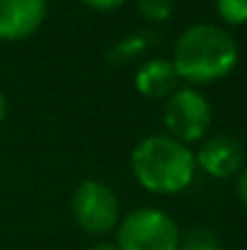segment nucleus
Returning <instances> with one entry per match:
<instances>
[{"instance_id":"nucleus-1","label":"nucleus","mask_w":247,"mask_h":250,"mask_svg":"<svg viewBox=\"0 0 247 250\" xmlns=\"http://www.w3.org/2000/svg\"><path fill=\"white\" fill-rule=\"evenodd\" d=\"M238 63V44L230 32L216 24H191L174 44L172 66L177 78L189 83H213L226 78Z\"/></svg>"},{"instance_id":"nucleus-2","label":"nucleus","mask_w":247,"mask_h":250,"mask_svg":"<svg viewBox=\"0 0 247 250\" xmlns=\"http://www.w3.org/2000/svg\"><path fill=\"white\" fill-rule=\"evenodd\" d=\"M131 170L141 187L155 194H174L191 185L196 158L172 136H148L131 151Z\"/></svg>"},{"instance_id":"nucleus-3","label":"nucleus","mask_w":247,"mask_h":250,"mask_svg":"<svg viewBox=\"0 0 247 250\" xmlns=\"http://www.w3.org/2000/svg\"><path fill=\"white\" fill-rule=\"evenodd\" d=\"M179 229L163 209L143 207L126 214L116 226L119 250H177Z\"/></svg>"},{"instance_id":"nucleus-4","label":"nucleus","mask_w":247,"mask_h":250,"mask_svg":"<svg viewBox=\"0 0 247 250\" xmlns=\"http://www.w3.org/2000/svg\"><path fill=\"white\" fill-rule=\"evenodd\" d=\"M71 211L82 231L102 236L119 226V199L112 187L99 180H85L73 192Z\"/></svg>"},{"instance_id":"nucleus-5","label":"nucleus","mask_w":247,"mask_h":250,"mask_svg":"<svg viewBox=\"0 0 247 250\" xmlns=\"http://www.w3.org/2000/svg\"><path fill=\"white\" fill-rule=\"evenodd\" d=\"M211 124V104L209 100L194 90V87H182L174 90L167 102H165V126L172 139L179 144L199 141Z\"/></svg>"},{"instance_id":"nucleus-6","label":"nucleus","mask_w":247,"mask_h":250,"mask_svg":"<svg viewBox=\"0 0 247 250\" xmlns=\"http://www.w3.org/2000/svg\"><path fill=\"white\" fill-rule=\"evenodd\" d=\"M46 17V0H0V39L32 37Z\"/></svg>"},{"instance_id":"nucleus-7","label":"nucleus","mask_w":247,"mask_h":250,"mask_svg":"<svg viewBox=\"0 0 247 250\" xmlns=\"http://www.w3.org/2000/svg\"><path fill=\"white\" fill-rule=\"evenodd\" d=\"M194 158H196V166H201L209 175H213V177H230V175H235L243 167L245 151H243V146L233 136H223L221 134V136L209 139L199 148V153Z\"/></svg>"},{"instance_id":"nucleus-8","label":"nucleus","mask_w":247,"mask_h":250,"mask_svg":"<svg viewBox=\"0 0 247 250\" xmlns=\"http://www.w3.org/2000/svg\"><path fill=\"white\" fill-rule=\"evenodd\" d=\"M133 85H136V90L143 97H151V100H160V97L172 95L174 87H177V73H174L172 61H167V59H151V61H146L136 71Z\"/></svg>"},{"instance_id":"nucleus-9","label":"nucleus","mask_w":247,"mask_h":250,"mask_svg":"<svg viewBox=\"0 0 247 250\" xmlns=\"http://www.w3.org/2000/svg\"><path fill=\"white\" fill-rule=\"evenodd\" d=\"M146 51V39L141 34H131L121 42H116L112 49H109V61L116 63V66H126V63H133L141 54Z\"/></svg>"},{"instance_id":"nucleus-10","label":"nucleus","mask_w":247,"mask_h":250,"mask_svg":"<svg viewBox=\"0 0 247 250\" xmlns=\"http://www.w3.org/2000/svg\"><path fill=\"white\" fill-rule=\"evenodd\" d=\"M177 250H221V238L209 226H196L179 238Z\"/></svg>"},{"instance_id":"nucleus-11","label":"nucleus","mask_w":247,"mask_h":250,"mask_svg":"<svg viewBox=\"0 0 247 250\" xmlns=\"http://www.w3.org/2000/svg\"><path fill=\"white\" fill-rule=\"evenodd\" d=\"M216 10L230 24L247 22V0H216Z\"/></svg>"},{"instance_id":"nucleus-12","label":"nucleus","mask_w":247,"mask_h":250,"mask_svg":"<svg viewBox=\"0 0 247 250\" xmlns=\"http://www.w3.org/2000/svg\"><path fill=\"white\" fill-rule=\"evenodd\" d=\"M138 7L143 12L146 20L151 22H163L172 15V7H174V0H138Z\"/></svg>"},{"instance_id":"nucleus-13","label":"nucleus","mask_w":247,"mask_h":250,"mask_svg":"<svg viewBox=\"0 0 247 250\" xmlns=\"http://www.w3.org/2000/svg\"><path fill=\"white\" fill-rule=\"evenodd\" d=\"M85 5H90V7H95V10H116V7H121L126 0H82Z\"/></svg>"},{"instance_id":"nucleus-14","label":"nucleus","mask_w":247,"mask_h":250,"mask_svg":"<svg viewBox=\"0 0 247 250\" xmlns=\"http://www.w3.org/2000/svg\"><path fill=\"white\" fill-rule=\"evenodd\" d=\"M238 194H240L243 204L247 207V167L240 172V180H238Z\"/></svg>"},{"instance_id":"nucleus-15","label":"nucleus","mask_w":247,"mask_h":250,"mask_svg":"<svg viewBox=\"0 0 247 250\" xmlns=\"http://www.w3.org/2000/svg\"><path fill=\"white\" fill-rule=\"evenodd\" d=\"M87 250H119L114 243H95L92 248H87Z\"/></svg>"},{"instance_id":"nucleus-16","label":"nucleus","mask_w":247,"mask_h":250,"mask_svg":"<svg viewBox=\"0 0 247 250\" xmlns=\"http://www.w3.org/2000/svg\"><path fill=\"white\" fill-rule=\"evenodd\" d=\"M5 114H7V104H5V97H2V92H0V124H2Z\"/></svg>"}]
</instances>
